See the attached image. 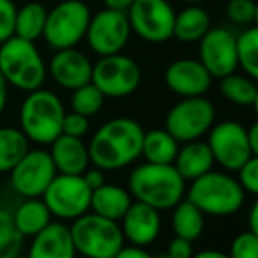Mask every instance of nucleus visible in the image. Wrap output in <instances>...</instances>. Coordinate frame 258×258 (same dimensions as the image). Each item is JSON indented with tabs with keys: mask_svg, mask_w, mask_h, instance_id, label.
<instances>
[{
	"mask_svg": "<svg viewBox=\"0 0 258 258\" xmlns=\"http://www.w3.org/2000/svg\"><path fill=\"white\" fill-rule=\"evenodd\" d=\"M144 128L132 118L105 121L90 139L88 153L93 167L118 170L134 163L143 151Z\"/></svg>",
	"mask_w": 258,
	"mask_h": 258,
	"instance_id": "f257e3e1",
	"label": "nucleus"
},
{
	"mask_svg": "<svg viewBox=\"0 0 258 258\" xmlns=\"http://www.w3.org/2000/svg\"><path fill=\"white\" fill-rule=\"evenodd\" d=\"M128 191L136 201L165 211L183 201L186 181L172 163L146 162L130 172Z\"/></svg>",
	"mask_w": 258,
	"mask_h": 258,
	"instance_id": "f03ea898",
	"label": "nucleus"
},
{
	"mask_svg": "<svg viewBox=\"0 0 258 258\" xmlns=\"http://www.w3.org/2000/svg\"><path fill=\"white\" fill-rule=\"evenodd\" d=\"M0 72L7 85L28 93L42 88L48 67L34 42L13 35L0 44Z\"/></svg>",
	"mask_w": 258,
	"mask_h": 258,
	"instance_id": "7ed1b4c3",
	"label": "nucleus"
},
{
	"mask_svg": "<svg viewBox=\"0 0 258 258\" xmlns=\"http://www.w3.org/2000/svg\"><path fill=\"white\" fill-rule=\"evenodd\" d=\"M65 107L56 93L44 88L28 92L20 109V128L35 144H51L61 134Z\"/></svg>",
	"mask_w": 258,
	"mask_h": 258,
	"instance_id": "20e7f679",
	"label": "nucleus"
},
{
	"mask_svg": "<svg viewBox=\"0 0 258 258\" xmlns=\"http://www.w3.org/2000/svg\"><path fill=\"white\" fill-rule=\"evenodd\" d=\"M244 199L246 191L239 179L214 170L194 179L188 190V201L211 216H230L237 213L244 204Z\"/></svg>",
	"mask_w": 258,
	"mask_h": 258,
	"instance_id": "39448f33",
	"label": "nucleus"
},
{
	"mask_svg": "<svg viewBox=\"0 0 258 258\" xmlns=\"http://www.w3.org/2000/svg\"><path fill=\"white\" fill-rule=\"evenodd\" d=\"M69 228L76 251L86 258H114L125 244L119 221L90 211L72 220Z\"/></svg>",
	"mask_w": 258,
	"mask_h": 258,
	"instance_id": "423d86ee",
	"label": "nucleus"
},
{
	"mask_svg": "<svg viewBox=\"0 0 258 258\" xmlns=\"http://www.w3.org/2000/svg\"><path fill=\"white\" fill-rule=\"evenodd\" d=\"M92 13L81 0H63L48 11L42 37L56 49L76 48L85 39Z\"/></svg>",
	"mask_w": 258,
	"mask_h": 258,
	"instance_id": "0eeeda50",
	"label": "nucleus"
},
{
	"mask_svg": "<svg viewBox=\"0 0 258 258\" xmlns=\"http://www.w3.org/2000/svg\"><path fill=\"white\" fill-rule=\"evenodd\" d=\"M214 105L204 95L184 97L167 112L165 130L177 143L197 141L214 125Z\"/></svg>",
	"mask_w": 258,
	"mask_h": 258,
	"instance_id": "6e6552de",
	"label": "nucleus"
},
{
	"mask_svg": "<svg viewBox=\"0 0 258 258\" xmlns=\"http://www.w3.org/2000/svg\"><path fill=\"white\" fill-rule=\"evenodd\" d=\"M143 72L134 58L126 54L116 53L100 56V60L93 65L92 83L111 99L128 97L139 88Z\"/></svg>",
	"mask_w": 258,
	"mask_h": 258,
	"instance_id": "1a4fd4ad",
	"label": "nucleus"
},
{
	"mask_svg": "<svg viewBox=\"0 0 258 258\" xmlns=\"http://www.w3.org/2000/svg\"><path fill=\"white\" fill-rule=\"evenodd\" d=\"M42 201L51 216L72 221L90 211L92 190L81 174H56L42 194Z\"/></svg>",
	"mask_w": 258,
	"mask_h": 258,
	"instance_id": "9d476101",
	"label": "nucleus"
},
{
	"mask_svg": "<svg viewBox=\"0 0 258 258\" xmlns=\"http://www.w3.org/2000/svg\"><path fill=\"white\" fill-rule=\"evenodd\" d=\"M207 146L213 153L214 163L223 169L237 172L253 156L248 128L237 121H221L211 126Z\"/></svg>",
	"mask_w": 258,
	"mask_h": 258,
	"instance_id": "9b49d317",
	"label": "nucleus"
},
{
	"mask_svg": "<svg viewBox=\"0 0 258 258\" xmlns=\"http://www.w3.org/2000/svg\"><path fill=\"white\" fill-rule=\"evenodd\" d=\"M132 32L148 42L172 39L176 11L167 0H136L126 11Z\"/></svg>",
	"mask_w": 258,
	"mask_h": 258,
	"instance_id": "f8f14e48",
	"label": "nucleus"
},
{
	"mask_svg": "<svg viewBox=\"0 0 258 258\" xmlns=\"http://www.w3.org/2000/svg\"><path fill=\"white\" fill-rule=\"evenodd\" d=\"M130 34L132 28L126 13L105 7L97 14H92L85 37L93 53L99 56H107L121 53L128 42Z\"/></svg>",
	"mask_w": 258,
	"mask_h": 258,
	"instance_id": "ddd939ff",
	"label": "nucleus"
},
{
	"mask_svg": "<svg viewBox=\"0 0 258 258\" xmlns=\"http://www.w3.org/2000/svg\"><path fill=\"white\" fill-rule=\"evenodd\" d=\"M11 184L25 199L42 197L56 176L51 155L46 150H28L11 170Z\"/></svg>",
	"mask_w": 258,
	"mask_h": 258,
	"instance_id": "4468645a",
	"label": "nucleus"
},
{
	"mask_svg": "<svg viewBox=\"0 0 258 258\" xmlns=\"http://www.w3.org/2000/svg\"><path fill=\"white\" fill-rule=\"evenodd\" d=\"M199 61L213 78L237 71V37L227 28L211 27L199 41Z\"/></svg>",
	"mask_w": 258,
	"mask_h": 258,
	"instance_id": "2eb2a0df",
	"label": "nucleus"
},
{
	"mask_svg": "<svg viewBox=\"0 0 258 258\" xmlns=\"http://www.w3.org/2000/svg\"><path fill=\"white\" fill-rule=\"evenodd\" d=\"M163 79H165V85L170 92L184 99V97L206 95L211 88L213 76L199 61V58L197 60L179 58L165 69Z\"/></svg>",
	"mask_w": 258,
	"mask_h": 258,
	"instance_id": "dca6fc26",
	"label": "nucleus"
},
{
	"mask_svg": "<svg viewBox=\"0 0 258 258\" xmlns=\"http://www.w3.org/2000/svg\"><path fill=\"white\" fill-rule=\"evenodd\" d=\"M48 72L58 86L72 92L92 81L93 63L85 53L76 48L56 49L49 60Z\"/></svg>",
	"mask_w": 258,
	"mask_h": 258,
	"instance_id": "f3484780",
	"label": "nucleus"
},
{
	"mask_svg": "<svg viewBox=\"0 0 258 258\" xmlns=\"http://www.w3.org/2000/svg\"><path fill=\"white\" fill-rule=\"evenodd\" d=\"M123 237L134 246H150L160 234V211L144 202H132L123 218L119 220Z\"/></svg>",
	"mask_w": 258,
	"mask_h": 258,
	"instance_id": "a211bd4d",
	"label": "nucleus"
},
{
	"mask_svg": "<svg viewBox=\"0 0 258 258\" xmlns=\"http://www.w3.org/2000/svg\"><path fill=\"white\" fill-rule=\"evenodd\" d=\"M71 228L63 221H51L32 237L27 258H76Z\"/></svg>",
	"mask_w": 258,
	"mask_h": 258,
	"instance_id": "6ab92c4d",
	"label": "nucleus"
},
{
	"mask_svg": "<svg viewBox=\"0 0 258 258\" xmlns=\"http://www.w3.org/2000/svg\"><path fill=\"white\" fill-rule=\"evenodd\" d=\"M49 146V155L58 174H83L92 163L88 144L83 141V137L60 134Z\"/></svg>",
	"mask_w": 258,
	"mask_h": 258,
	"instance_id": "aec40b11",
	"label": "nucleus"
},
{
	"mask_svg": "<svg viewBox=\"0 0 258 258\" xmlns=\"http://www.w3.org/2000/svg\"><path fill=\"white\" fill-rule=\"evenodd\" d=\"M172 165L183 176L184 181H194L201 177L202 174L213 170L214 158L207 143L197 139L184 143V146L177 150L176 160H174Z\"/></svg>",
	"mask_w": 258,
	"mask_h": 258,
	"instance_id": "412c9836",
	"label": "nucleus"
},
{
	"mask_svg": "<svg viewBox=\"0 0 258 258\" xmlns=\"http://www.w3.org/2000/svg\"><path fill=\"white\" fill-rule=\"evenodd\" d=\"M130 204H132V195L128 190L118 186V184L104 183L102 186L92 190L90 211L104 218H109V220L119 221Z\"/></svg>",
	"mask_w": 258,
	"mask_h": 258,
	"instance_id": "4be33fe9",
	"label": "nucleus"
},
{
	"mask_svg": "<svg viewBox=\"0 0 258 258\" xmlns=\"http://www.w3.org/2000/svg\"><path fill=\"white\" fill-rule=\"evenodd\" d=\"M211 28V18L199 4H188V7L176 13L172 37L181 42H199Z\"/></svg>",
	"mask_w": 258,
	"mask_h": 258,
	"instance_id": "5701e85b",
	"label": "nucleus"
},
{
	"mask_svg": "<svg viewBox=\"0 0 258 258\" xmlns=\"http://www.w3.org/2000/svg\"><path fill=\"white\" fill-rule=\"evenodd\" d=\"M51 213L41 197L25 199L13 214L14 227L23 237H34L35 234L51 223Z\"/></svg>",
	"mask_w": 258,
	"mask_h": 258,
	"instance_id": "b1692460",
	"label": "nucleus"
},
{
	"mask_svg": "<svg viewBox=\"0 0 258 258\" xmlns=\"http://www.w3.org/2000/svg\"><path fill=\"white\" fill-rule=\"evenodd\" d=\"M172 230L177 237L188 239V241H197L204 232V213L190 201H179L172 207Z\"/></svg>",
	"mask_w": 258,
	"mask_h": 258,
	"instance_id": "393cba45",
	"label": "nucleus"
},
{
	"mask_svg": "<svg viewBox=\"0 0 258 258\" xmlns=\"http://www.w3.org/2000/svg\"><path fill=\"white\" fill-rule=\"evenodd\" d=\"M179 150V143L165 128H155L144 132L141 155L150 163H174Z\"/></svg>",
	"mask_w": 258,
	"mask_h": 258,
	"instance_id": "a878e982",
	"label": "nucleus"
},
{
	"mask_svg": "<svg viewBox=\"0 0 258 258\" xmlns=\"http://www.w3.org/2000/svg\"><path fill=\"white\" fill-rule=\"evenodd\" d=\"M48 9L41 2H28L16 11V25H14V35L27 41L35 42L42 37L46 27Z\"/></svg>",
	"mask_w": 258,
	"mask_h": 258,
	"instance_id": "bb28decb",
	"label": "nucleus"
},
{
	"mask_svg": "<svg viewBox=\"0 0 258 258\" xmlns=\"http://www.w3.org/2000/svg\"><path fill=\"white\" fill-rule=\"evenodd\" d=\"M30 141L21 128L0 126V174L11 172L13 167L30 150Z\"/></svg>",
	"mask_w": 258,
	"mask_h": 258,
	"instance_id": "cd10ccee",
	"label": "nucleus"
},
{
	"mask_svg": "<svg viewBox=\"0 0 258 258\" xmlns=\"http://www.w3.org/2000/svg\"><path fill=\"white\" fill-rule=\"evenodd\" d=\"M220 92L228 102L248 107V105H253V102H255L258 86L248 76L232 72V74L220 78Z\"/></svg>",
	"mask_w": 258,
	"mask_h": 258,
	"instance_id": "c85d7f7f",
	"label": "nucleus"
},
{
	"mask_svg": "<svg viewBox=\"0 0 258 258\" xmlns=\"http://www.w3.org/2000/svg\"><path fill=\"white\" fill-rule=\"evenodd\" d=\"M237 67L246 72L248 78L258 81V27L246 28L237 35Z\"/></svg>",
	"mask_w": 258,
	"mask_h": 258,
	"instance_id": "c756f323",
	"label": "nucleus"
},
{
	"mask_svg": "<svg viewBox=\"0 0 258 258\" xmlns=\"http://www.w3.org/2000/svg\"><path fill=\"white\" fill-rule=\"evenodd\" d=\"M104 100H105V95L90 81V83H86V85L79 86V88L72 90L71 107H72V111L90 118V116H95L97 112L102 109Z\"/></svg>",
	"mask_w": 258,
	"mask_h": 258,
	"instance_id": "7c9ffc66",
	"label": "nucleus"
},
{
	"mask_svg": "<svg viewBox=\"0 0 258 258\" xmlns=\"http://www.w3.org/2000/svg\"><path fill=\"white\" fill-rule=\"evenodd\" d=\"M25 237L14 227L13 214L0 207V258L20 255Z\"/></svg>",
	"mask_w": 258,
	"mask_h": 258,
	"instance_id": "2f4dec72",
	"label": "nucleus"
},
{
	"mask_svg": "<svg viewBox=\"0 0 258 258\" xmlns=\"http://www.w3.org/2000/svg\"><path fill=\"white\" fill-rule=\"evenodd\" d=\"M255 0H228L225 6V14L232 23L248 27V25L255 23Z\"/></svg>",
	"mask_w": 258,
	"mask_h": 258,
	"instance_id": "473e14b6",
	"label": "nucleus"
},
{
	"mask_svg": "<svg viewBox=\"0 0 258 258\" xmlns=\"http://www.w3.org/2000/svg\"><path fill=\"white\" fill-rule=\"evenodd\" d=\"M230 258H258V237L251 230L241 232L228 249Z\"/></svg>",
	"mask_w": 258,
	"mask_h": 258,
	"instance_id": "72a5a7b5",
	"label": "nucleus"
},
{
	"mask_svg": "<svg viewBox=\"0 0 258 258\" xmlns=\"http://www.w3.org/2000/svg\"><path fill=\"white\" fill-rule=\"evenodd\" d=\"M16 11L13 0H0V44L14 35Z\"/></svg>",
	"mask_w": 258,
	"mask_h": 258,
	"instance_id": "f704fd0d",
	"label": "nucleus"
},
{
	"mask_svg": "<svg viewBox=\"0 0 258 258\" xmlns=\"http://www.w3.org/2000/svg\"><path fill=\"white\" fill-rule=\"evenodd\" d=\"M237 172H239V183L244 188V191H249V194L258 197V156L253 155Z\"/></svg>",
	"mask_w": 258,
	"mask_h": 258,
	"instance_id": "c9c22d12",
	"label": "nucleus"
},
{
	"mask_svg": "<svg viewBox=\"0 0 258 258\" xmlns=\"http://www.w3.org/2000/svg\"><path fill=\"white\" fill-rule=\"evenodd\" d=\"M90 128V121L86 116L79 114V112H65L63 121H61V134H67L72 137H83L86 136Z\"/></svg>",
	"mask_w": 258,
	"mask_h": 258,
	"instance_id": "e433bc0d",
	"label": "nucleus"
},
{
	"mask_svg": "<svg viewBox=\"0 0 258 258\" xmlns=\"http://www.w3.org/2000/svg\"><path fill=\"white\" fill-rule=\"evenodd\" d=\"M167 255L170 258H191L194 256V242L176 235V237L170 241Z\"/></svg>",
	"mask_w": 258,
	"mask_h": 258,
	"instance_id": "4c0bfd02",
	"label": "nucleus"
},
{
	"mask_svg": "<svg viewBox=\"0 0 258 258\" xmlns=\"http://www.w3.org/2000/svg\"><path fill=\"white\" fill-rule=\"evenodd\" d=\"M81 176H83V179H85V183L90 186V190H95V188L102 186V184L105 183L104 170L99 169V167H93V169H90L88 167Z\"/></svg>",
	"mask_w": 258,
	"mask_h": 258,
	"instance_id": "58836bf2",
	"label": "nucleus"
},
{
	"mask_svg": "<svg viewBox=\"0 0 258 258\" xmlns=\"http://www.w3.org/2000/svg\"><path fill=\"white\" fill-rule=\"evenodd\" d=\"M114 258H153L143 246H125L114 255Z\"/></svg>",
	"mask_w": 258,
	"mask_h": 258,
	"instance_id": "ea45409f",
	"label": "nucleus"
},
{
	"mask_svg": "<svg viewBox=\"0 0 258 258\" xmlns=\"http://www.w3.org/2000/svg\"><path fill=\"white\" fill-rule=\"evenodd\" d=\"M134 2H136V0H104L105 7H109V9H116V11H123V13H126L128 7L132 6Z\"/></svg>",
	"mask_w": 258,
	"mask_h": 258,
	"instance_id": "a19ab883",
	"label": "nucleus"
},
{
	"mask_svg": "<svg viewBox=\"0 0 258 258\" xmlns=\"http://www.w3.org/2000/svg\"><path fill=\"white\" fill-rule=\"evenodd\" d=\"M7 90H9V85H7L6 78H4L2 72H0V114H2L7 105Z\"/></svg>",
	"mask_w": 258,
	"mask_h": 258,
	"instance_id": "79ce46f5",
	"label": "nucleus"
},
{
	"mask_svg": "<svg viewBox=\"0 0 258 258\" xmlns=\"http://www.w3.org/2000/svg\"><path fill=\"white\" fill-rule=\"evenodd\" d=\"M248 136H249V144H251L253 155L258 156V121L251 125V128L248 130Z\"/></svg>",
	"mask_w": 258,
	"mask_h": 258,
	"instance_id": "37998d69",
	"label": "nucleus"
},
{
	"mask_svg": "<svg viewBox=\"0 0 258 258\" xmlns=\"http://www.w3.org/2000/svg\"><path fill=\"white\" fill-rule=\"evenodd\" d=\"M249 230L258 237V199L255 204H253L251 211H249Z\"/></svg>",
	"mask_w": 258,
	"mask_h": 258,
	"instance_id": "c03bdc74",
	"label": "nucleus"
},
{
	"mask_svg": "<svg viewBox=\"0 0 258 258\" xmlns=\"http://www.w3.org/2000/svg\"><path fill=\"white\" fill-rule=\"evenodd\" d=\"M191 258H230V256H228V253H221L216 251V249H204V251L194 253Z\"/></svg>",
	"mask_w": 258,
	"mask_h": 258,
	"instance_id": "a18cd8bd",
	"label": "nucleus"
},
{
	"mask_svg": "<svg viewBox=\"0 0 258 258\" xmlns=\"http://www.w3.org/2000/svg\"><path fill=\"white\" fill-rule=\"evenodd\" d=\"M181 2H184V4H201V2H204V0H181Z\"/></svg>",
	"mask_w": 258,
	"mask_h": 258,
	"instance_id": "49530a36",
	"label": "nucleus"
},
{
	"mask_svg": "<svg viewBox=\"0 0 258 258\" xmlns=\"http://www.w3.org/2000/svg\"><path fill=\"white\" fill-rule=\"evenodd\" d=\"M253 109H255V112L258 114V93H256V99H255V102H253Z\"/></svg>",
	"mask_w": 258,
	"mask_h": 258,
	"instance_id": "de8ad7c7",
	"label": "nucleus"
},
{
	"mask_svg": "<svg viewBox=\"0 0 258 258\" xmlns=\"http://www.w3.org/2000/svg\"><path fill=\"white\" fill-rule=\"evenodd\" d=\"M255 25L258 27V2H256V9H255Z\"/></svg>",
	"mask_w": 258,
	"mask_h": 258,
	"instance_id": "09e8293b",
	"label": "nucleus"
},
{
	"mask_svg": "<svg viewBox=\"0 0 258 258\" xmlns=\"http://www.w3.org/2000/svg\"><path fill=\"white\" fill-rule=\"evenodd\" d=\"M153 258H170L169 255H158V256H153Z\"/></svg>",
	"mask_w": 258,
	"mask_h": 258,
	"instance_id": "8fccbe9b",
	"label": "nucleus"
},
{
	"mask_svg": "<svg viewBox=\"0 0 258 258\" xmlns=\"http://www.w3.org/2000/svg\"><path fill=\"white\" fill-rule=\"evenodd\" d=\"M11 258H27V256H21V255H16V256H11Z\"/></svg>",
	"mask_w": 258,
	"mask_h": 258,
	"instance_id": "3c124183",
	"label": "nucleus"
}]
</instances>
